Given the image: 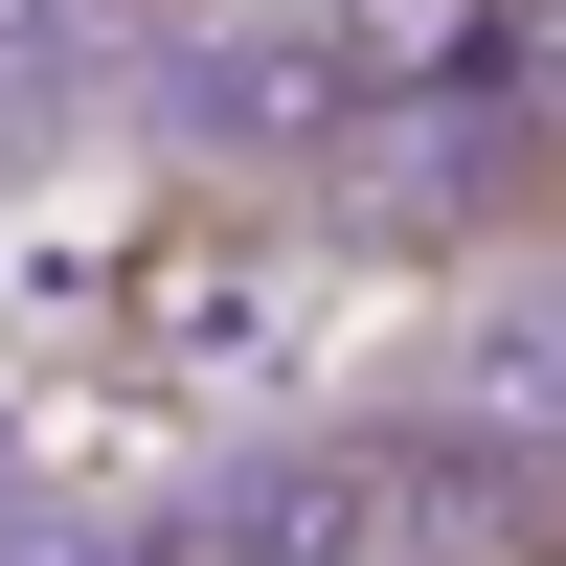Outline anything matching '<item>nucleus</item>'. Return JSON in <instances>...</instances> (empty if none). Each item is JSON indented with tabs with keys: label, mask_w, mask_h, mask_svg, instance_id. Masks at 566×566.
I'll list each match as a JSON object with an SVG mask.
<instances>
[{
	"label": "nucleus",
	"mask_w": 566,
	"mask_h": 566,
	"mask_svg": "<svg viewBox=\"0 0 566 566\" xmlns=\"http://www.w3.org/2000/svg\"><path fill=\"white\" fill-rule=\"evenodd\" d=\"M317 69L363 91V114H431V91H476V69H522V0H317Z\"/></svg>",
	"instance_id": "nucleus-1"
},
{
	"label": "nucleus",
	"mask_w": 566,
	"mask_h": 566,
	"mask_svg": "<svg viewBox=\"0 0 566 566\" xmlns=\"http://www.w3.org/2000/svg\"><path fill=\"white\" fill-rule=\"evenodd\" d=\"M136 340H250V227H159L136 250Z\"/></svg>",
	"instance_id": "nucleus-2"
},
{
	"label": "nucleus",
	"mask_w": 566,
	"mask_h": 566,
	"mask_svg": "<svg viewBox=\"0 0 566 566\" xmlns=\"http://www.w3.org/2000/svg\"><path fill=\"white\" fill-rule=\"evenodd\" d=\"M522 69H544V114H566V0H522Z\"/></svg>",
	"instance_id": "nucleus-3"
}]
</instances>
